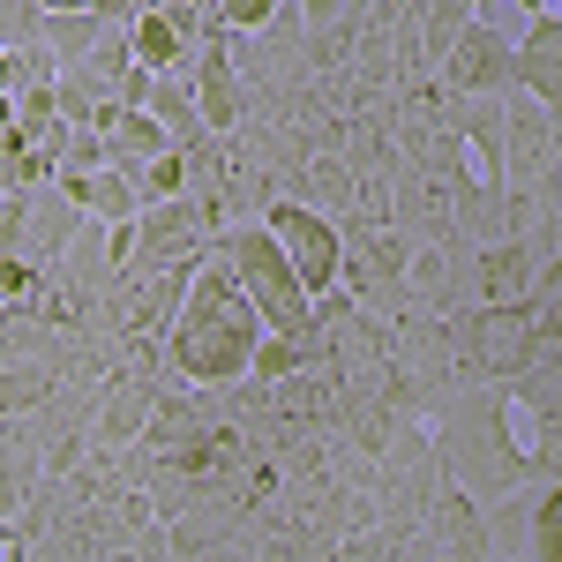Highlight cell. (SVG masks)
Wrapping results in <instances>:
<instances>
[{
	"mask_svg": "<svg viewBox=\"0 0 562 562\" xmlns=\"http://www.w3.org/2000/svg\"><path fill=\"white\" fill-rule=\"evenodd\" d=\"M45 390H53V360H0V420L31 413Z\"/></svg>",
	"mask_w": 562,
	"mask_h": 562,
	"instance_id": "19",
	"label": "cell"
},
{
	"mask_svg": "<svg viewBox=\"0 0 562 562\" xmlns=\"http://www.w3.org/2000/svg\"><path fill=\"white\" fill-rule=\"evenodd\" d=\"M503 390H510V405H518L532 428H562V346H532L525 368Z\"/></svg>",
	"mask_w": 562,
	"mask_h": 562,
	"instance_id": "12",
	"label": "cell"
},
{
	"mask_svg": "<svg viewBox=\"0 0 562 562\" xmlns=\"http://www.w3.org/2000/svg\"><path fill=\"white\" fill-rule=\"evenodd\" d=\"M128 180H135V203H166V195H180V188H188V158L166 143V150H158V158H143Z\"/></svg>",
	"mask_w": 562,
	"mask_h": 562,
	"instance_id": "20",
	"label": "cell"
},
{
	"mask_svg": "<svg viewBox=\"0 0 562 562\" xmlns=\"http://www.w3.org/2000/svg\"><path fill=\"white\" fill-rule=\"evenodd\" d=\"M0 128H15V98L8 90H0Z\"/></svg>",
	"mask_w": 562,
	"mask_h": 562,
	"instance_id": "24",
	"label": "cell"
},
{
	"mask_svg": "<svg viewBox=\"0 0 562 562\" xmlns=\"http://www.w3.org/2000/svg\"><path fill=\"white\" fill-rule=\"evenodd\" d=\"M465 23H473V8H465V0H413V38H420V60L435 68Z\"/></svg>",
	"mask_w": 562,
	"mask_h": 562,
	"instance_id": "18",
	"label": "cell"
},
{
	"mask_svg": "<svg viewBox=\"0 0 562 562\" xmlns=\"http://www.w3.org/2000/svg\"><path fill=\"white\" fill-rule=\"evenodd\" d=\"M211 256H225V270L240 278V293L256 301L262 330H278V338H301V330H307V293H301V278H293V262L278 256V240H270L262 217H233V225H217Z\"/></svg>",
	"mask_w": 562,
	"mask_h": 562,
	"instance_id": "3",
	"label": "cell"
},
{
	"mask_svg": "<svg viewBox=\"0 0 562 562\" xmlns=\"http://www.w3.org/2000/svg\"><path fill=\"white\" fill-rule=\"evenodd\" d=\"M495 562H555V480H525L510 495L480 503Z\"/></svg>",
	"mask_w": 562,
	"mask_h": 562,
	"instance_id": "6",
	"label": "cell"
},
{
	"mask_svg": "<svg viewBox=\"0 0 562 562\" xmlns=\"http://www.w3.org/2000/svg\"><path fill=\"white\" fill-rule=\"evenodd\" d=\"M518 15H555V0H518Z\"/></svg>",
	"mask_w": 562,
	"mask_h": 562,
	"instance_id": "23",
	"label": "cell"
},
{
	"mask_svg": "<svg viewBox=\"0 0 562 562\" xmlns=\"http://www.w3.org/2000/svg\"><path fill=\"white\" fill-rule=\"evenodd\" d=\"M225 60H233V76L248 90V105H270V98H285V90L307 83V31H301V8L285 0L262 31H233L225 38Z\"/></svg>",
	"mask_w": 562,
	"mask_h": 562,
	"instance_id": "4",
	"label": "cell"
},
{
	"mask_svg": "<svg viewBox=\"0 0 562 562\" xmlns=\"http://www.w3.org/2000/svg\"><path fill=\"white\" fill-rule=\"evenodd\" d=\"M262 225H270L278 256L293 262V278H301L307 301L338 285V248H346V240H338V217L307 211V203H293V195H270V203H262Z\"/></svg>",
	"mask_w": 562,
	"mask_h": 562,
	"instance_id": "5",
	"label": "cell"
},
{
	"mask_svg": "<svg viewBox=\"0 0 562 562\" xmlns=\"http://www.w3.org/2000/svg\"><path fill=\"white\" fill-rule=\"evenodd\" d=\"M510 90L555 105L562 98V23L555 15H525V38H510Z\"/></svg>",
	"mask_w": 562,
	"mask_h": 562,
	"instance_id": "10",
	"label": "cell"
},
{
	"mask_svg": "<svg viewBox=\"0 0 562 562\" xmlns=\"http://www.w3.org/2000/svg\"><path fill=\"white\" fill-rule=\"evenodd\" d=\"M211 256V225L188 195H166V203H143L135 211V262H173V270H195Z\"/></svg>",
	"mask_w": 562,
	"mask_h": 562,
	"instance_id": "9",
	"label": "cell"
},
{
	"mask_svg": "<svg viewBox=\"0 0 562 562\" xmlns=\"http://www.w3.org/2000/svg\"><path fill=\"white\" fill-rule=\"evenodd\" d=\"M45 487V465H38V435L23 428V413L15 420H0V525L15 518L31 495Z\"/></svg>",
	"mask_w": 562,
	"mask_h": 562,
	"instance_id": "14",
	"label": "cell"
},
{
	"mask_svg": "<svg viewBox=\"0 0 562 562\" xmlns=\"http://www.w3.org/2000/svg\"><path fill=\"white\" fill-rule=\"evenodd\" d=\"M428 450H435V473L450 480L458 495L495 503V495H510L525 480H555L562 428H532L510 405V390L473 383L428 420Z\"/></svg>",
	"mask_w": 562,
	"mask_h": 562,
	"instance_id": "1",
	"label": "cell"
},
{
	"mask_svg": "<svg viewBox=\"0 0 562 562\" xmlns=\"http://www.w3.org/2000/svg\"><path fill=\"white\" fill-rule=\"evenodd\" d=\"M128 53H135V68H150V76H188V45L173 38V23L158 8H135L128 15Z\"/></svg>",
	"mask_w": 562,
	"mask_h": 562,
	"instance_id": "16",
	"label": "cell"
},
{
	"mask_svg": "<svg viewBox=\"0 0 562 562\" xmlns=\"http://www.w3.org/2000/svg\"><path fill=\"white\" fill-rule=\"evenodd\" d=\"M278 195H293V203H307V211H323V217H346V203H352V166H346V150H307L301 166L285 173V188Z\"/></svg>",
	"mask_w": 562,
	"mask_h": 562,
	"instance_id": "11",
	"label": "cell"
},
{
	"mask_svg": "<svg viewBox=\"0 0 562 562\" xmlns=\"http://www.w3.org/2000/svg\"><path fill=\"white\" fill-rule=\"evenodd\" d=\"M113 23L105 15H90V8H68V15H38V45L53 53V60H83L90 45L105 38Z\"/></svg>",
	"mask_w": 562,
	"mask_h": 562,
	"instance_id": "17",
	"label": "cell"
},
{
	"mask_svg": "<svg viewBox=\"0 0 562 562\" xmlns=\"http://www.w3.org/2000/svg\"><path fill=\"white\" fill-rule=\"evenodd\" d=\"M435 83L450 90V98H503V90H510V31L487 23V15H473V23L450 38V53L435 60Z\"/></svg>",
	"mask_w": 562,
	"mask_h": 562,
	"instance_id": "7",
	"label": "cell"
},
{
	"mask_svg": "<svg viewBox=\"0 0 562 562\" xmlns=\"http://www.w3.org/2000/svg\"><path fill=\"white\" fill-rule=\"evenodd\" d=\"M532 173H562V121L555 105L503 90V173L495 180H532Z\"/></svg>",
	"mask_w": 562,
	"mask_h": 562,
	"instance_id": "8",
	"label": "cell"
},
{
	"mask_svg": "<svg viewBox=\"0 0 562 562\" xmlns=\"http://www.w3.org/2000/svg\"><path fill=\"white\" fill-rule=\"evenodd\" d=\"M195 8H217V0H195Z\"/></svg>",
	"mask_w": 562,
	"mask_h": 562,
	"instance_id": "25",
	"label": "cell"
},
{
	"mask_svg": "<svg viewBox=\"0 0 562 562\" xmlns=\"http://www.w3.org/2000/svg\"><path fill=\"white\" fill-rule=\"evenodd\" d=\"M143 8H150V0H143Z\"/></svg>",
	"mask_w": 562,
	"mask_h": 562,
	"instance_id": "26",
	"label": "cell"
},
{
	"mask_svg": "<svg viewBox=\"0 0 562 562\" xmlns=\"http://www.w3.org/2000/svg\"><path fill=\"white\" fill-rule=\"evenodd\" d=\"M262 338L256 301L240 293V278L225 270V256H203L188 270V293H180L173 323H166V368L188 390H217L248 375V352Z\"/></svg>",
	"mask_w": 562,
	"mask_h": 562,
	"instance_id": "2",
	"label": "cell"
},
{
	"mask_svg": "<svg viewBox=\"0 0 562 562\" xmlns=\"http://www.w3.org/2000/svg\"><path fill=\"white\" fill-rule=\"evenodd\" d=\"M105 166H121V173H135L143 158H158L166 150V128L143 113V105H113V121H105Z\"/></svg>",
	"mask_w": 562,
	"mask_h": 562,
	"instance_id": "15",
	"label": "cell"
},
{
	"mask_svg": "<svg viewBox=\"0 0 562 562\" xmlns=\"http://www.w3.org/2000/svg\"><path fill=\"white\" fill-rule=\"evenodd\" d=\"M442 128L465 143V158H473V173H503V98H450V113H442Z\"/></svg>",
	"mask_w": 562,
	"mask_h": 562,
	"instance_id": "13",
	"label": "cell"
},
{
	"mask_svg": "<svg viewBox=\"0 0 562 562\" xmlns=\"http://www.w3.org/2000/svg\"><path fill=\"white\" fill-rule=\"evenodd\" d=\"M278 8H285V0H217V23H225V31H262Z\"/></svg>",
	"mask_w": 562,
	"mask_h": 562,
	"instance_id": "21",
	"label": "cell"
},
{
	"mask_svg": "<svg viewBox=\"0 0 562 562\" xmlns=\"http://www.w3.org/2000/svg\"><path fill=\"white\" fill-rule=\"evenodd\" d=\"M38 38V0H0V45H31Z\"/></svg>",
	"mask_w": 562,
	"mask_h": 562,
	"instance_id": "22",
	"label": "cell"
}]
</instances>
